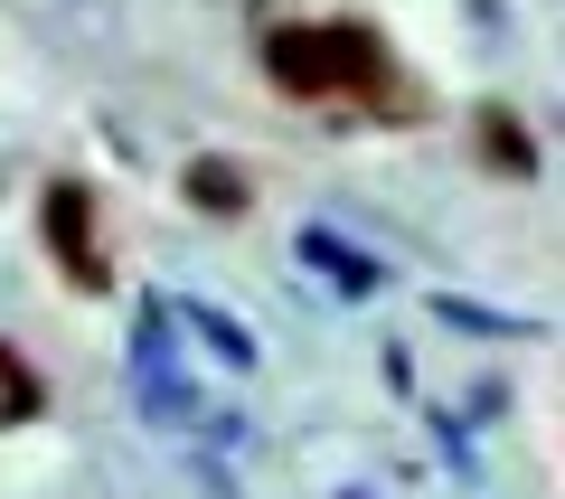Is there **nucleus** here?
<instances>
[{
  "label": "nucleus",
  "mask_w": 565,
  "mask_h": 499,
  "mask_svg": "<svg viewBox=\"0 0 565 499\" xmlns=\"http://www.w3.org/2000/svg\"><path fill=\"white\" fill-rule=\"evenodd\" d=\"M264 66H274L292 95H359L386 57H377V39H367L359 20H311V29H274V39H264Z\"/></svg>",
  "instance_id": "1"
},
{
  "label": "nucleus",
  "mask_w": 565,
  "mask_h": 499,
  "mask_svg": "<svg viewBox=\"0 0 565 499\" xmlns=\"http://www.w3.org/2000/svg\"><path fill=\"white\" fill-rule=\"evenodd\" d=\"M47 245H57V264H66V283H76V293H104L95 189H85V180H57V189H47Z\"/></svg>",
  "instance_id": "2"
},
{
  "label": "nucleus",
  "mask_w": 565,
  "mask_h": 499,
  "mask_svg": "<svg viewBox=\"0 0 565 499\" xmlns=\"http://www.w3.org/2000/svg\"><path fill=\"white\" fill-rule=\"evenodd\" d=\"M481 151H490V160H509L519 180H527V170H537V141H527V132H519V123H509V114H481Z\"/></svg>",
  "instance_id": "3"
},
{
  "label": "nucleus",
  "mask_w": 565,
  "mask_h": 499,
  "mask_svg": "<svg viewBox=\"0 0 565 499\" xmlns=\"http://www.w3.org/2000/svg\"><path fill=\"white\" fill-rule=\"evenodd\" d=\"M189 199H199V208H226V217H236V208H245V180L226 170V160H199V170H189Z\"/></svg>",
  "instance_id": "4"
}]
</instances>
